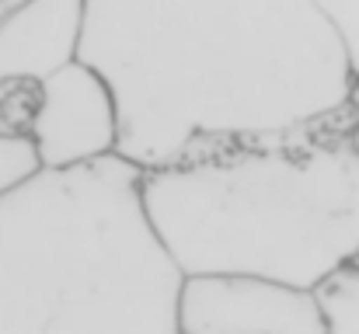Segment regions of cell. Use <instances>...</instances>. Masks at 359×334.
<instances>
[{
    "instance_id": "4",
    "label": "cell",
    "mask_w": 359,
    "mask_h": 334,
    "mask_svg": "<svg viewBox=\"0 0 359 334\" xmlns=\"http://www.w3.org/2000/svg\"><path fill=\"white\" fill-rule=\"evenodd\" d=\"M178 334H325L314 289L251 272H189Z\"/></svg>"
},
{
    "instance_id": "8",
    "label": "cell",
    "mask_w": 359,
    "mask_h": 334,
    "mask_svg": "<svg viewBox=\"0 0 359 334\" xmlns=\"http://www.w3.org/2000/svg\"><path fill=\"white\" fill-rule=\"evenodd\" d=\"M35 167H39V157H35L28 132L0 125V195L7 188H14L18 181H25Z\"/></svg>"
},
{
    "instance_id": "9",
    "label": "cell",
    "mask_w": 359,
    "mask_h": 334,
    "mask_svg": "<svg viewBox=\"0 0 359 334\" xmlns=\"http://www.w3.org/2000/svg\"><path fill=\"white\" fill-rule=\"evenodd\" d=\"M318 7L332 21V28L339 32V39L349 53V63L359 77V0H318Z\"/></svg>"
},
{
    "instance_id": "7",
    "label": "cell",
    "mask_w": 359,
    "mask_h": 334,
    "mask_svg": "<svg viewBox=\"0 0 359 334\" xmlns=\"http://www.w3.org/2000/svg\"><path fill=\"white\" fill-rule=\"evenodd\" d=\"M325 334H359V261H346L314 286Z\"/></svg>"
},
{
    "instance_id": "11",
    "label": "cell",
    "mask_w": 359,
    "mask_h": 334,
    "mask_svg": "<svg viewBox=\"0 0 359 334\" xmlns=\"http://www.w3.org/2000/svg\"><path fill=\"white\" fill-rule=\"evenodd\" d=\"M356 261H359V258H356Z\"/></svg>"
},
{
    "instance_id": "6",
    "label": "cell",
    "mask_w": 359,
    "mask_h": 334,
    "mask_svg": "<svg viewBox=\"0 0 359 334\" xmlns=\"http://www.w3.org/2000/svg\"><path fill=\"white\" fill-rule=\"evenodd\" d=\"M84 0H0V84H39L81 53Z\"/></svg>"
},
{
    "instance_id": "10",
    "label": "cell",
    "mask_w": 359,
    "mask_h": 334,
    "mask_svg": "<svg viewBox=\"0 0 359 334\" xmlns=\"http://www.w3.org/2000/svg\"><path fill=\"white\" fill-rule=\"evenodd\" d=\"M349 105H353V129H349V136H353V143L359 146V77H356V88H353Z\"/></svg>"
},
{
    "instance_id": "2",
    "label": "cell",
    "mask_w": 359,
    "mask_h": 334,
    "mask_svg": "<svg viewBox=\"0 0 359 334\" xmlns=\"http://www.w3.org/2000/svg\"><path fill=\"white\" fill-rule=\"evenodd\" d=\"M182 275L122 153L0 195V334H178Z\"/></svg>"
},
{
    "instance_id": "1",
    "label": "cell",
    "mask_w": 359,
    "mask_h": 334,
    "mask_svg": "<svg viewBox=\"0 0 359 334\" xmlns=\"http://www.w3.org/2000/svg\"><path fill=\"white\" fill-rule=\"evenodd\" d=\"M77 56L143 171L353 129L356 70L318 0H84Z\"/></svg>"
},
{
    "instance_id": "5",
    "label": "cell",
    "mask_w": 359,
    "mask_h": 334,
    "mask_svg": "<svg viewBox=\"0 0 359 334\" xmlns=\"http://www.w3.org/2000/svg\"><path fill=\"white\" fill-rule=\"evenodd\" d=\"M28 139L39 167H74L119 153V105L109 81L81 56L35 84Z\"/></svg>"
},
{
    "instance_id": "3",
    "label": "cell",
    "mask_w": 359,
    "mask_h": 334,
    "mask_svg": "<svg viewBox=\"0 0 359 334\" xmlns=\"http://www.w3.org/2000/svg\"><path fill=\"white\" fill-rule=\"evenodd\" d=\"M143 202L189 272H251L314 289L359 258V146L349 129L143 171Z\"/></svg>"
}]
</instances>
